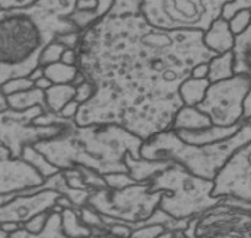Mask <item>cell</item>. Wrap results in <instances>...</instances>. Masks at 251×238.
I'll return each mask as SVG.
<instances>
[{"mask_svg": "<svg viewBox=\"0 0 251 238\" xmlns=\"http://www.w3.org/2000/svg\"><path fill=\"white\" fill-rule=\"evenodd\" d=\"M215 55L202 31H166L141 13H108L81 32L75 66L95 95L80 105L74 122L118 125L147 141L170 130L183 106L181 83Z\"/></svg>", "mask_w": 251, "mask_h": 238, "instance_id": "1", "label": "cell"}, {"mask_svg": "<svg viewBox=\"0 0 251 238\" xmlns=\"http://www.w3.org/2000/svg\"><path fill=\"white\" fill-rule=\"evenodd\" d=\"M143 139L118 125L80 127L69 121L60 135L36 142L38 150L60 171L73 167H86L106 176L128 173L125 156L141 159Z\"/></svg>", "mask_w": 251, "mask_h": 238, "instance_id": "2", "label": "cell"}, {"mask_svg": "<svg viewBox=\"0 0 251 238\" xmlns=\"http://www.w3.org/2000/svg\"><path fill=\"white\" fill-rule=\"evenodd\" d=\"M74 31L72 22L44 0L25 9H0V84L28 77L39 67L42 50L58 35Z\"/></svg>", "mask_w": 251, "mask_h": 238, "instance_id": "3", "label": "cell"}, {"mask_svg": "<svg viewBox=\"0 0 251 238\" xmlns=\"http://www.w3.org/2000/svg\"><path fill=\"white\" fill-rule=\"evenodd\" d=\"M250 139L251 125L246 121H243V125L235 135L208 145L187 144L181 141L173 130H166L144 141L140 154L145 160H169L198 177L214 180L229 156Z\"/></svg>", "mask_w": 251, "mask_h": 238, "instance_id": "4", "label": "cell"}, {"mask_svg": "<svg viewBox=\"0 0 251 238\" xmlns=\"http://www.w3.org/2000/svg\"><path fill=\"white\" fill-rule=\"evenodd\" d=\"M148 185L151 192H163L158 209L175 219L190 221L222 202L212 196L214 180L198 177L176 163L154 174Z\"/></svg>", "mask_w": 251, "mask_h": 238, "instance_id": "5", "label": "cell"}, {"mask_svg": "<svg viewBox=\"0 0 251 238\" xmlns=\"http://www.w3.org/2000/svg\"><path fill=\"white\" fill-rule=\"evenodd\" d=\"M229 0H143L141 15L155 28L166 31L205 32Z\"/></svg>", "mask_w": 251, "mask_h": 238, "instance_id": "6", "label": "cell"}, {"mask_svg": "<svg viewBox=\"0 0 251 238\" xmlns=\"http://www.w3.org/2000/svg\"><path fill=\"white\" fill-rule=\"evenodd\" d=\"M161 196L163 192H151L148 182H141L118 190L109 187L95 190L87 205L100 215L122 221L135 230L158 209Z\"/></svg>", "mask_w": 251, "mask_h": 238, "instance_id": "7", "label": "cell"}, {"mask_svg": "<svg viewBox=\"0 0 251 238\" xmlns=\"http://www.w3.org/2000/svg\"><path fill=\"white\" fill-rule=\"evenodd\" d=\"M251 89V79L234 74L231 79L211 83L205 99L196 107L205 113L215 127H234L243 122V102Z\"/></svg>", "mask_w": 251, "mask_h": 238, "instance_id": "8", "label": "cell"}, {"mask_svg": "<svg viewBox=\"0 0 251 238\" xmlns=\"http://www.w3.org/2000/svg\"><path fill=\"white\" fill-rule=\"evenodd\" d=\"M42 112H45L42 106H35L28 110L7 109L0 113V144L10 151L12 157H21L26 145H35L39 141L60 135L67 122L73 121L69 119L63 125H35L34 119Z\"/></svg>", "mask_w": 251, "mask_h": 238, "instance_id": "9", "label": "cell"}, {"mask_svg": "<svg viewBox=\"0 0 251 238\" xmlns=\"http://www.w3.org/2000/svg\"><path fill=\"white\" fill-rule=\"evenodd\" d=\"M212 196L251 202V139L240 145L216 173Z\"/></svg>", "mask_w": 251, "mask_h": 238, "instance_id": "10", "label": "cell"}, {"mask_svg": "<svg viewBox=\"0 0 251 238\" xmlns=\"http://www.w3.org/2000/svg\"><path fill=\"white\" fill-rule=\"evenodd\" d=\"M47 179L24 159L12 157L0 144V196L31 195L44 187Z\"/></svg>", "mask_w": 251, "mask_h": 238, "instance_id": "11", "label": "cell"}, {"mask_svg": "<svg viewBox=\"0 0 251 238\" xmlns=\"http://www.w3.org/2000/svg\"><path fill=\"white\" fill-rule=\"evenodd\" d=\"M243 122H240L238 125L234 127H215L211 125L208 128H202V130H195V131H175L176 135L179 136L181 141L187 142V144H193V145H208V144H215L225 141L232 135H235L238 132V130L241 128Z\"/></svg>", "mask_w": 251, "mask_h": 238, "instance_id": "12", "label": "cell"}, {"mask_svg": "<svg viewBox=\"0 0 251 238\" xmlns=\"http://www.w3.org/2000/svg\"><path fill=\"white\" fill-rule=\"evenodd\" d=\"M203 44L216 55L232 51L235 44V35L231 32L228 21L221 16L216 18L211 26L203 32Z\"/></svg>", "mask_w": 251, "mask_h": 238, "instance_id": "13", "label": "cell"}, {"mask_svg": "<svg viewBox=\"0 0 251 238\" xmlns=\"http://www.w3.org/2000/svg\"><path fill=\"white\" fill-rule=\"evenodd\" d=\"M60 218H61V231L69 238H90L96 236L98 233L103 231V230H95L86 225L81 221L77 208H73V206L63 208L60 211Z\"/></svg>", "mask_w": 251, "mask_h": 238, "instance_id": "14", "label": "cell"}, {"mask_svg": "<svg viewBox=\"0 0 251 238\" xmlns=\"http://www.w3.org/2000/svg\"><path fill=\"white\" fill-rule=\"evenodd\" d=\"M211 119L196 106H181L176 113L170 130L173 131H195L211 127Z\"/></svg>", "mask_w": 251, "mask_h": 238, "instance_id": "15", "label": "cell"}, {"mask_svg": "<svg viewBox=\"0 0 251 238\" xmlns=\"http://www.w3.org/2000/svg\"><path fill=\"white\" fill-rule=\"evenodd\" d=\"M170 163L172 161L169 160H145V159H135L132 154L125 156V164L128 167V173L138 183L148 182L154 174L166 169Z\"/></svg>", "mask_w": 251, "mask_h": 238, "instance_id": "16", "label": "cell"}, {"mask_svg": "<svg viewBox=\"0 0 251 238\" xmlns=\"http://www.w3.org/2000/svg\"><path fill=\"white\" fill-rule=\"evenodd\" d=\"M10 238H69L64 236V233L61 231V218H60V211H55L54 208L51 209L48 222L45 225V228L39 233V234H32L29 231H26L24 227H21L19 230H16L15 233L9 234ZM90 238H116L112 237L106 231H100L96 236Z\"/></svg>", "mask_w": 251, "mask_h": 238, "instance_id": "17", "label": "cell"}, {"mask_svg": "<svg viewBox=\"0 0 251 238\" xmlns=\"http://www.w3.org/2000/svg\"><path fill=\"white\" fill-rule=\"evenodd\" d=\"M232 54L234 73L249 76L251 79V22L243 34L235 36Z\"/></svg>", "mask_w": 251, "mask_h": 238, "instance_id": "18", "label": "cell"}, {"mask_svg": "<svg viewBox=\"0 0 251 238\" xmlns=\"http://www.w3.org/2000/svg\"><path fill=\"white\" fill-rule=\"evenodd\" d=\"M45 95V112L60 113L61 109L74 99L75 86L73 84H52L44 92Z\"/></svg>", "mask_w": 251, "mask_h": 238, "instance_id": "19", "label": "cell"}, {"mask_svg": "<svg viewBox=\"0 0 251 238\" xmlns=\"http://www.w3.org/2000/svg\"><path fill=\"white\" fill-rule=\"evenodd\" d=\"M208 79H186L179 89V95L183 106H198L205 99L206 90L209 87Z\"/></svg>", "mask_w": 251, "mask_h": 238, "instance_id": "20", "label": "cell"}, {"mask_svg": "<svg viewBox=\"0 0 251 238\" xmlns=\"http://www.w3.org/2000/svg\"><path fill=\"white\" fill-rule=\"evenodd\" d=\"M208 80L209 83H216L221 80H226L231 79L235 73H234V54L232 51L224 53L215 55L209 63H208Z\"/></svg>", "mask_w": 251, "mask_h": 238, "instance_id": "21", "label": "cell"}, {"mask_svg": "<svg viewBox=\"0 0 251 238\" xmlns=\"http://www.w3.org/2000/svg\"><path fill=\"white\" fill-rule=\"evenodd\" d=\"M6 98H7V103H9V109H13V110H28L35 106H42L45 109L44 90L36 89V87L6 96Z\"/></svg>", "mask_w": 251, "mask_h": 238, "instance_id": "22", "label": "cell"}, {"mask_svg": "<svg viewBox=\"0 0 251 238\" xmlns=\"http://www.w3.org/2000/svg\"><path fill=\"white\" fill-rule=\"evenodd\" d=\"M44 76L52 84H73L75 76L78 74L77 66H69L61 61L42 67Z\"/></svg>", "mask_w": 251, "mask_h": 238, "instance_id": "23", "label": "cell"}, {"mask_svg": "<svg viewBox=\"0 0 251 238\" xmlns=\"http://www.w3.org/2000/svg\"><path fill=\"white\" fill-rule=\"evenodd\" d=\"M21 159H24V160L28 161L31 166H34L36 170L39 171L47 180L60 171L55 166H52V164H51V163H50L38 150H35L34 145H26V147L22 150Z\"/></svg>", "mask_w": 251, "mask_h": 238, "instance_id": "24", "label": "cell"}, {"mask_svg": "<svg viewBox=\"0 0 251 238\" xmlns=\"http://www.w3.org/2000/svg\"><path fill=\"white\" fill-rule=\"evenodd\" d=\"M64 45H61L58 41H52L50 42L41 53V57H39V67H45V66H50V64H54V63H58L61 60V55L64 53Z\"/></svg>", "mask_w": 251, "mask_h": 238, "instance_id": "25", "label": "cell"}, {"mask_svg": "<svg viewBox=\"0 0 251 238\" xmlns=\"http://www.w3.org/2000/svg\"><path fill=\"white\" fill-rule=\"evenodd\" d=\"M32 87H35V84L29 77H15V79H10V80L4 81L3 84H0V90L4 96L25 92Z\"/></svg>", "mask_w": 251, "mask_h": 238, "instance_id": "26", "label": "cell"}, {"mask_svg": "<svg viewBox=\"0 0 251 238\" xmlns=\"http://www.w3.org/2000/svg\"><path fill=\"white\" fill-rule=\"evenodd\" d=\"M67 19L72 22L73 25L77 28V31H80V32L89 29L95 22L99 21L93 10H77V9H74V12H73L72 15L67 16Z\"/></svg>", "mask_w": 251, "mask_h": 238, "instance_id": "27", "label": "cell"}, {"mask_svg": "<svg viewBox=\"0 0 251 238\" xmlns=\"http://www.w3.org/2000/svg\"><path fill=\"white\" fill-rule=\"evenodd\" d=\"M143 0H113L109 15H137L141 13Z\"/></svg>", "mask_w": 251, "mask_h": 238, "instance_id": "28", "label": "cell"}, {"mask_svg": "<svg viewBox=\"0 0 251 238\" xmlns=\"http://www.w3.org/2000/svg\"><path fill=\"white\" fill-rule=\"evenodd\" d=\"M243 10H251V0H229L221 9V18L229 21L234 15Z\"/></svg>", "mask_w": 251, "mask_h": 238, "instance_id": "29", "label": "cell"}, {"mask_svg": "<svg viewBox=\"0 0 251 238\" xmlns=\"http://www.w3.org/2000/svg\"><path fill=\"white\" fill-rule=\"evenodd\" d=\"M103 177H105V182H106L109 189H113V190L124 189V187L138 183L129 176V173H112V174H106Z\"/></svg>", "mask_w": 251, "mask_h": 238, "instance_id": "30", "label": "cell"}, {"mask_svg": "<svg viewBox=\"0 0 251 238\" xmlns=\"http://www.w3.org/2000/svg\"><path fill=\"white\" fill-rule=\"evenodd\" d=\"M251 22V10H243V12H238L237 15H234L229 21H228V24H229V29H231V32L235 35H240L243 34L246 29H247V26L250 25Z\"/></svg>", "mask_w": 251, "mask_h": 238, "instance_id": "31", "label": "cell"}, {"mask_svg": "<svg viewBox=\"0 0 251 238\" xmlns=\"http://www.w3.org/2000/svg\"><path fill=\"white\" fill-rule=\"evenodd\" d=\"M167 230L164 225L160 224H147L141 225L135 230H132L129 238H158L161 234H164Z\"/></svg>", "mask_w": 251, "mask_h": 238, "instance_id": "32", "label": "cell"}, {"mask_svg": "<svg viewBox=\"0 0 251 238\" xmlns=\"http://www.w3.org/2000/svg\"><path fill=\"white\" fill-rule=\"evenodd\" d=\"M50 213H51V211L39 212V213H36L34 216H31L28 221H25V222L22 224V227H24L26 231L32 233V234H39V233L45 228V225H47V222H48V218H50Z\"/></svg>", "mask_w": 251, "mask_h": 238, "instance_id": "33", "label": "cell"}, {"mask_svg": "<svg viewBox=\"0 0 251 238\" xmlns=\"http://www.w3.org/2000/svg\"><path fill=\"white\" fill-rule=\"evenodd\" d=\"M95 95V87L92 83H89L87 80H84L81 84L75 86V96H74V101L83 105L86 103L92 96Z\"/></svg>", "mask_w": 251, "mask_h": 238, "instance_id": "34", "label": "cell"}, {"mask_svg": "<svg viewBox=\"0 0 251 238\" xmlns=\"http://www.w3.org/2000/svg\"><path fill=\"white\" fill-rule=\"evenodd\" d=\"M80 38H81V32L74 31V32H67V34L58 35L55 38V41H58L61 45H64V48L77 50V47L80 44Z\"/></svg>", "mask_w": 251, "mask_h": 238, "instance_id": "35", "label": "cell"}, {"mask_svg": "<svg viewBox=\"0 0 251 238\" xmlns=\"http://www.w3.org/2000/svg\"><path fill=\"white\" fill-rule=\"evenodd\" d=\"M38 0H0V9H25L34 6Z\"/></svg>", "mask_w": 251, "mask_h": 238, "instance_id": "36", "label": "cell"}, {"mask_svg": "<svg viewBox=\"0 0 251 238\" xmlns=\"http://www.w3.org/2000/svg\"><path fill=\"white\" fill-rule=\"evenodd\" d=\"M78 107H80V103L73 99V101H70V102L61 109V112L58 115L61 118H64V119H73L74 121V118H75V115L78 112Z\"/></svg>", "mask_w": 251, "mask_h": 238, "instance_id": "37", "label": "cell"}, {"mask_svg": "<svg viewBox=\"0 0 251 238\" xmlns=\"http://www.w3.org/2000/svg\"><path fill=\"white\" fill-rule=\"evenodd\" d=\"M113 6V0H96V9L93 10L98 19H102L108 15Z\"/></svg>", "mask_w": 251, "mask_h": 238, "instance_id": "38", "label": "cell"}, {"mask_svg": "<svg viewBox=\"0 0 251 238\" xmlns=\"http://www.w3.org/2000/svg\"><path fill=\"white\" fill-rule=\"evenodd\" d=\"M208 71H209V67H208V63H201L198 66L192 68L190 71V77L193 79H206L208 77Z\"/></svg>", "mask_w": 251, "mask_h": 238, "instance_id": "39", "label": "cell"}, {"mask_svg": "<svg viewBox=\"0 0 251 238\" xmlns=\"http://www.w3.org/2000/svg\"><path fill=\"white\" fill-rule=\"evenodd\" d=\"M60 61L64 63V64H69V66H75L77 64V50L66 48Z\"/></svg>", "mask_w": 251, "mask_h": 238, "instance_id": "40", "label": "cell"}, {"mask_svg": "<svg viewBox=\"0 0 251 238\" xmlns=\"http://www.w3.org/2000/svg\"><path fill=\"white\" fill-rule=\"evenodd\" d=\"M251 119V89L247 92L243 102V121Z\"/></svg>", "mask_w": 251, "mask_h": 238, "instance_id": "41", "label": "cell"}, {"mask_svg": "<svg viewBox=\"0 0 251 238\" xmlns=\"http://www.w3.org/2000/svg\"><path fill=\"white\" fill-rule=\"evenodd\" d=\"M75 9L77 10H95L96 9V0H77Z\"/></svg>", "mask_w": 251, "mask_h": 238, "instance_id": "42", "label": "cell"}, {"mask_svg": "<svg viewBox=\"0 0 251 238\" xmlns=\"http://www.w3.org/2000/svg\"><path fill=\"white\" fill-rule=\"evenodd\" d=\"M21 227H22V224H19V222H3V224H0V228H1L4 233H7V234L15 233V231L19 230Z\"/></svg>", "mask_w": 251, "mask_h": 238, "instance_id": "43", "label": "cell"}, {"mask_svg": "<svg viewBox=\"0 0 251 238\" xmlns=\"http://www.w3.org/2000/svg\"><path fill=\"white\" fill-rule=\"evenodd\" d=\"M34 84H35L36 89H41V90H44V92H45L47 89H50V87L52 86V83H51V81H50V80H48V79H47L45 76H42L41 79H38V80H36Z\"/></svg>", "mask_w": 251, "mask_h": 238, "instance_id": "44", "label": "cell"}, {"mask_svg": "<svg viewBox=\"0 0 251 238\" xmlns=\"http://www.w3.org/2000/svg\"><path fill=\"white\" fill-rule=\"evenodd\" d=\"M69 12H70V15H72L73 12H74V9H75V3H77V0H58Z\"/></svg>", "mask_w": 251, "mask_h": 238, "instance_id": "45", "label": "cell"}, {"mask_svg": "<svg viewBox=\"0 0 251 238\" xmlns=\"http://www.w3.org/2000/svg\"><path fill=\"white\" fill-rule=\"evenodd\" d=\"M42 76H44L42 67H38V68H35V70H34V71H32V73H31V74L28 76V77H29V79H31V80H32V81L35 83L36 80H38V79H41Z\"/></svg>", "mask_w": 251, "mask_h": 238, "instance_id": "46", "label": "cell"}, {"mask_svg": "<svg viewBox=\"0 0 251 238\" xmlns=\"http://www.w3.org/2000/svg\"><path fill=\"white\" fill-rule=\"evenodd\" d=\"M9 109V103H7V98L1 93V90H0V113L1 112H4V110H7Z\"/></svg>", "mask_w": 251, "mask_h": 238, "instance_id": "47", "label": "cell"}, {"mask_svg": "<svg viewBox=\"0 0 251 238\" xmlns=\"http://www.w3.org/2000/svg\"><path fill=\"white\" fill-rule=\"evenodd\" d=\"M158 238H175V236H173V231H166L164 234H161Z\"/></svg>", "mask_w": 251, "mask_h": 238, "instance_id": "48", "label": "cell"}, {"mask_svg": "<svg viewBox=\"0 0 251 238\" xmlns=\"http://www.w3.org/2000/svg\"><path fill=\"white\" fill-rule=\"evenodd\" d=\"M0 238H10V237H9V234H7V233H4V231L0 228Z\"/></svg>", "mask_w": 251, "mask_h": 238, "instance_id": "49", "label": "cell"}, {"mask_svg": "<svg viewBox=\"0 0 251 238\" xmlns=\"http://www.w3.org/2000/svg\"><path fill=\"white\" fill-rule=\"evenodd\" d=\"M246 122H249V124H250V125H251V119H249V121H246Z\"/></svg>", "mask_w": 251, "mask_h": 238, "instance_id": "50", "label": "cell"}]
</instances>
